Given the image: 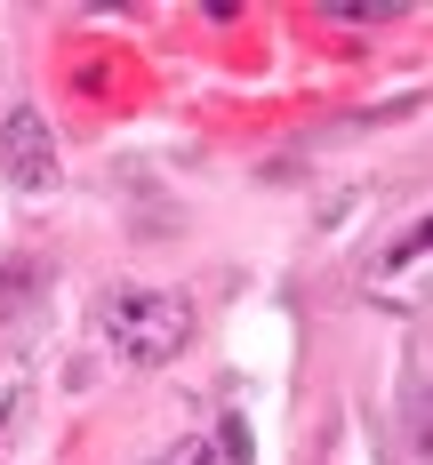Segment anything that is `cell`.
I'll return each instance as SVG.
<instances>
[{
  "instance_id": "3957f363",
  "label": "cell",
  "mask_w": 433,
  "mask_h": 465,
  "mask_svg": "<svg viewBox=\"0 0 433 465\" xmlns=\"http://www.w3.org/2000/svg\"><path fill=\"white\" fill-rule=\"evenodd\" d=\"M369 297H393V305H426V225H409L401 241H393V257L385 265H369Z\"/></svg>"
},
{
  "instance_id": "5b68a950",
  "label": "cell",
  "mask_w": 433,
  "mask_h": 465,
  "mask_svg": "<svg viewBox=\"0 0 433 465\" xmlns=\"http://www.w3.org/2000/svg\"><path fill=\"white\" fill-rule=\"evenodd\" d=\"M16 410H25V377H16V370H0V433L16 425Z\"/></svg>"
},
{
  "instance_id": "6da1fadb",
  "label": "cell",
  "mask_w": 433,
  "mask_h": 465,
  "mask_svg": "<svg viewBox=\"0 0 433 465\" xmlns=\"http://www.w3.org/2000/svg\"><path fill=\"white\" fill-rule=\"evenodd\" d=\"M96 329H104V345L129 361V370H161V361H177L192 337V305L177 289H104L96 297Z\"/></svg>"
},
{
  "instance_id": "7a4b0ae2",
  "label": "cell",
  "mask_w": 433,
  "mask_h": 465,
  "mask_svg": "<svg viewBox=\"0 0 433 465\" xmlns=\"http://www.w3.org/2000/svg\"><path fill=\"white\" fill-rule=\"evenodd\" d=\"M0 169L16 193H48L56 185V129L41 121V104H16L0 121Z\"/></svg>"
},
{
  "instance_id": "277c9868",
  "label": "cell",
  "mask_w": 433,
  "mask_h": 465,
  "mask_svg": "<svg viewBox=\"0 0 433 465\" xmlns=\"http://www.w3.org/2000/svg\"><path fill=\"white\" fill-rule=\"evenodd\" d=\"M241 441H249L241 418H225V425H217V441H177V450H161L153 465H241Z\"/></svg>"
}]
</instances>
